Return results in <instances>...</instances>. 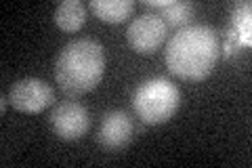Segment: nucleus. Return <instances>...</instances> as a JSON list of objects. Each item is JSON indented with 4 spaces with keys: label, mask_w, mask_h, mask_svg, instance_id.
<instances>
[{
    "label": "nucleus",
    "mask_w": 252,
    "mask_h": 168,
    "mask_svg": "<svg viewBox=\"0 0 252 168\" xmlns=\"http://www.w3.org/2000/svg\"><path fill=\"white\" fill-rule=\"evenodd\" d=\"M220 57L217 30L208 26L181 28L166 44V66L181 80H204Z\"/></svg>",
    "instance_id": "f257e3e1"
},
{
    "label": "nucleus",
    "mask_w": 252,
    "mask_h": 168,
    "mask_svg": "<svg viewBox=\"0 0 252 168\" xmlns=\"http://www.w3.org/2000/svg\"><path fill=\"white\" fill-rule=\"evenodd\" d=\"M105 71V51L97 40L80 38L65 44L55 61V80L67 97L97 89Z\"/></svg>",
    "instance_id": "f03ea898"
},
{
    "label": "nucleus",
    "mask_w": 252,
    "mask_h": 168,
    "mask_svg": "<svg viewBox=\"0 0 252 168\" xmlns=\"http://www.w3.org/2000/svg\"><path fill=\"white\" fill-rule=\"evenodd\" d=\"M181 91L168 78H149L137 86L132 107L145 124H164L177 114Z\"/></svg>",
    "instance_id": "7ed1b4c3"
},
{
    "label": "nucleus",
    "mask_w": 252,
    "mask_h": 168,
    "mask_svg": "<svg viewBox=\"0 0 252 168\" xmlns=\"http://www.w3.org/2000/svg\"><path fill=\"white\" fill-rule=\"evenodd\" d=\"M9 101L15 109L23 114H40L42 109L53 105L55 91L49 82L40 78H23L11 86Z\"/></svg>",
    "instance_id": "20e7f679"
},
{
    "label": "nucleus",
    "mask_w": 252,
    "mask_h": 168,
    "mask_svg": "<svg viewBox=\"0 0 252 168\" xmlns=\"http://www.w3.org/2000/svg\"><path fill=\"white\" fill-rule=\"evenodd\" d=\"M166 23L158 13H143L130 21L128 30H126V40L137 53L152 55L166 40Z\"/></svg>",
    "instance_id": "39448f33"
},
{
    "label": "nucleus",
    "mask_w": 252,
    "mask_h": 168,
    "mask_svg": "<svg viewBox=\"0 0 252 168\" xmlns=\"http://www.w3.org/2000/svg\"><path fill=\"white\" fill-rule=\"evenodd\" d=\"M51 126L55 134H59L65 141L82 139L91 129L89 109L76 101H65L55 105L51 111Z\"/></svg>",
    "instance_id": "423d86ee"
},
{
    "label": "nucleus",
    "mask_w": 252,
    "mask_h": 168,
    "mask_svg": "<svg viewBox=\"0 0 252 168\" xmlns=\"http://www.w3.org/2000/svg\"><path fill=\"white\" fill-rule=\"evenodd\" d=\"M135 126L128 111L124 109H112L103 116L97 131V141L105 151H120L132 141Z\"/></svg>",
    "instance_id": "0eeeda50"
},
{
    "label": "nucleus",
    "mask_w": 252,
    "mask_h": 168,
    "mask_svg": "<svg viewBox=\"0 0 252 168\" xmlns=\"http://www.w3.org/2000/svg\"><path fill=\"white\" fill-rule=\"evenodd\" d=\"M91 11L105 23H120L135 11V0H91Z\"/></svg>",
    "instance_id": "6e6552de"
},
{
    "label": "nucleus",
    "mask_w": 252,
    "mask_h": 168,
    "mask_svg": "<svg viewBox=\"0 0 252 168\" xmlns=\"http://www.w3.org/2000/svg\"><path fill=\"white\" fill-rule=\"evenodd\" d=\"M86 21V6L80 0H65L55 9V23L63 32H78Z\"/></svg>",
    "instance_id": "1a4fd4ad"
},
{
    "label": "nucleus",
    "mask_w": 252,
    "mask_h": 168,
    "mask_svg": "<svg viewBox=\"0 0 252 168\" xmlns=\"http://www.w3.org/2000/svg\"><path fill=\"white\" fill-rule=\"evenodd\" d=\"M229 28L233 32V36L238 38L240 46H252V6L250 2H238L231 11V19H229Z\"/></svg>",
    "instance_id": "9d476101"
},
{
    "label": "nucleus",
    "mask_w": 252,
    "mask_h": 168,
    "mask_svg": "<svg viewBox=\"0 0 252 168\" xmlns=\"http://www.w3.org/2000/svg\"><path fill=\"white\" fill-rule=\"evenodd\" d=\"M193 11L195 6L191 2H181V0H170V2L166 6H162L160 9V17L162 21L166 23V28H181L185 26V23L193 17Z\"/></svg>",
    "instance_id": "9b49d317"
},
{
    "label": "nucleus",
    "mask_w": 252,
    "mask_h": 168,
    "mask_svg": "<svg viewBox=\"0 0 252 168\" xmlns=\"http://www.w3.org/2000/svg\"><path fill=\"white\" fill-rule=\"evenodd\" d=\"M6 109V95H2V111Z\"/></svg>",
    "instance_id": "f8f14e48"
}]
</instances>
